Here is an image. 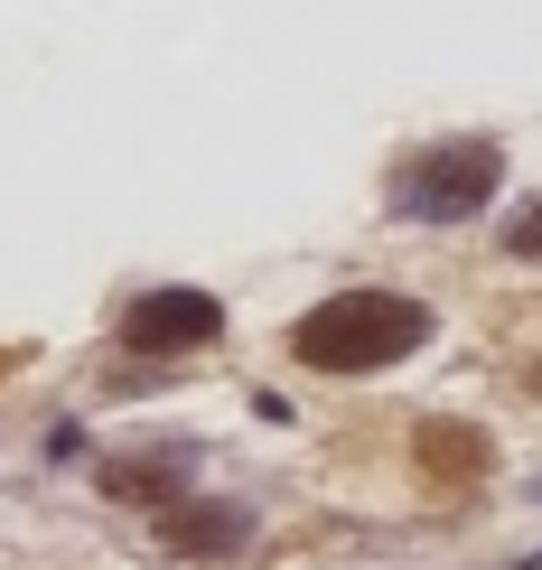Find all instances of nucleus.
<instances>
[{
  "label": "nucleus",
  "instance_id": "7ed1b4c3",
  "mask_svg": "<svg viewBox=\"0 0 542 570\" xmlns=\"http://www.w3.org/2000/svg\"><path fill=\"white\" fill-rule=\"evenodd\" d=\"M216 327H225V299H216V291H140V299L122 308V337H131L140 355L206 346Z\"/></svg>",
  "mask_w": 542,
  "mask_h": 570
},
{
  "label": "nucleus",
  "instance_id": "423d86ee",
  "mask_svg": "<svg viewBox=\"0 0 542 570\" xmlns=\"http://www.w3.org/2000/svg\"><path fill=\"white\" fill-rule=\"evenodd\" d=\"M421 459H431L440 478H477V468H486V440L467 431V421H431V431H421Z\"/></svg>",
  "mask_w": 542,
  "mask_h": 570
},
{
  "label": "nucleus",
  "instance_id": "20e7f679",
  "mask_svg": "<svg viewBox=\"0 0 542 570\" xmlns=\"http://www.w3.org/2000/svg\"><path fill=\"white\" fill-rule=\"evenodd\" d=\"M150 533L169 542V552H187V561H216V552H234V542L253 533V514L244 505H216V495H178V505L150 514Z\"/></svg>",
  "mask_w": 542,
  "mask_h": 570
},
{
  "label": "nucleus",
  "instance_id": "39448f33",
  "mask_svg": "<svg viewBox=\"0 0 542 570\" xmlns=\"http://www.w3.org/2000/svg\"><path fill=\"white\" fill-rule=\"evenodd\" d=\"M187 468H197V449H159V459H112L104 468V495H122V505H178V487H187Z\"/></svg>",
  "mask_w": 542,
  "mask_h": 570
},
{
  "label": "nucleus",
  "instance_id": "f257e3e1",
  "mask_svg": "<svg viewBox=\"0 0 542 570\" xmlns=\"http://www.w3.org/2000/svg\"><path fill=\"white\" fill-rule=\"evenodd\" d=\"M431 346V308L403 291H337L290 327V355L309 374H384Z\"/></svg>",
  "mask_w": 542,
  "mask_h": 570
},
{
  "label": "nucleus",
  "instance_id": "0eeeda50",
  "mask_svg": "<svg viewBox=\"0 0 542 570\" xmlns=\"http://www.w3.org/2000/svg\"><path fill=\"white\" fill-rule=\"evenodd\" d=\"M505 253H514V263H542V197H533L524 216L505 225Z\"/></svg>",
  "mask_w": 542,
  "mask_h": 570
},
{
  "label": "nucleus",
  "instance_id": "f03ea898",
  "mask_svg": "<svg viewBox=\"0 0 542 570\" xmlns=\"http://www.w3.org/2000/svg\"><path fill=\"white\" fill-rule=\"evenodd\" d=\"M505 187V150L496 140H431L393 169V216L403 225H459V216H486Z\"/></svg>",
  "mask_w": 542,
  "mask_h": 570
}]
</instances>
